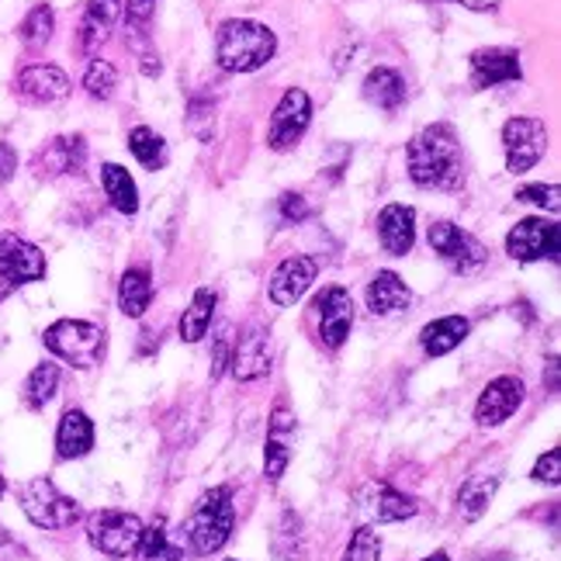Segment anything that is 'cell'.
<instances>
[{"label":"cell","instance_id":"17","mask_svg":"<svg viewBox=\"0 0 561 561\" xmlns=\"http://www.w3.org/2000/svg\"><path fill=\"white\" fill-rule=\"evenodd\" d=\"M229 368L236 381H256L271 371V340L261 327H250L240 340L232 343Z\"/></svg>","mask_w":561,"mask_h":561},{"label":"cell","instance_id":"41","mask_svg":"<svg viewBox=\"0 0 561 561\" xmlns=\"http://www.w3.org/2000/svg\"><path fill=\"white\" fill-rule=\"evenodd\" d=\"M530 479H534V482H548V485H558V482H561V450H548V455L534 465Z\"/></svg>","mask_w":561,"mask_h":561},{"label":"cell","instance_id":"23","mask_svg":"<svg viewBox=\"0 0 561 561\" xmlns=\"http://www.w3.org/2000/svg\"><path fill=\"white\" fill-rule=\"evenodd\" d=\"M118 14H122V0H88V11H83L80 21V49L94 56L107 42V35H112Z\"/></svg>","mask_w":561,"mask_h":561},{"label":"cell","instance_id":"10","mask_svg":"<svg viewBox=\"0 0 561 561\" xmlns=\"http://www.w3.org/2000/svg\"><path fill=\"white\" fill-rule=\"evenodd\" d=\"M312 122V101L301 88L285 91V98L277 101L274 115H271V128H267V146L274 153H285V149L298 146V139L306 136V128Z\"/></svg>","mask_w":561,"mask_h":561},{"label":"cell","instance_id":"21","mask_svg":"<svg viewBox=\"0 0 561 561\" xmlns=\"http://www.w3.org/2000/svg\"><path fill=\"white\" fill-rule=\"evenodd\" d=\"M378 240L385 253L405 256L416 243V211L409 205H385L378 215Z\"/></svg>","mask_w":561,"mask_h":561},{"label":"cell","instance_id":"27","mask_svg":"<svg viewBox=\"0 0 561 561\" xmlns=\"http://www.w3.org/2000/svg\"><path fill=\"white\" fill-rule=\"evenodd\" d=\"M364 98L378 104L381 112H396V107H402V101H405V80L392 67H375L368 77H364Z\"/></svg>","mask_w":561,"mask_h":561},{"label":"cell","instance_id":"3","mask_svg":"<svg viewBox=\"0 0 561 561\" xmlns=\"http://www.w3.org/2000/svg\"><path fill=\"white\" fill-rule=\"evenodd\" d=\"M236 527V506H232V489L219 485L205 492L198 506H194L191 520H187V541L198 554H215L229 545Z\"/></svg>","mask_w":561,"mask_h":561},{"label":"cell","instance_id":"19","mask_svg":"<svg viewBox=\"0 0 561 561\" xmlns=\"http://www.w3.org/2000/svg\"><path fill=\"white\" fill-rule=\"evenodd\" d=\"M316 261L312 256H288L285 264H280L271 277V301L277 309H288L295 301L312 288L316 280Z\"/></svg>","mask_w":561,"mask_h":561},{"label":"cell","instance_id":"9","mask_svg":"<svg viewBox=\"0 0 561 561\" xmlns=\"http://www.w3.org/2000/svg\"><path fill=\"white\" fill-rule=\"evenodd\" d=\"M430 247H434V253L440 256V261L458 274H474L489 261V250L455 222L430 226Z\"/></svg>","mask_w":561,"mask_h":561},{"label":"cell","instance_id":"46","mask_svg":"<svg viewBox=\"0 0 561 561\" xmlns=\"http://www.w3.org/2000/svg\"><path fill=\"white\" fill-rule=\"evenodd\" d=\"M455 4H461V0H455Z\"/></svg>","mask_w":561,"mask_h":561},{"label":"cell","instance_id":"14","mask_svg":"<svg viewBox=\"0 0 561 561\" xmlns=\"http://www.w3.org/2000/svg\"><path fill=\"white\" fill-rule=\"evenodd\" d=\"M316 316H319V336L330 351L343 347L354 327V298L347 288L330 285L316 295Z\"/></svg>","mask_w":561,"mask_h":561},{"label":"cell","instance_id":"33","mask_svg":"<svg viewBox=\"0 0 561 561\" xmlns=\"http://www.w3.org/2000/svg\"><path fill=\"white\" fill-rule=\"evenodd\" d=\"M128 149H133V157L146 170H160L167 163V142H163V136H157L153 128H146V125H139V128L128 133Z\"/></svg>","mask_w":561,"mask_h":561},{"label":"cell","instance_id":"7","mask_svg":"<svg viewBox=\"0 0 561 561\" xmlns=\"http://www.w3.org/2000/svg\"><path fill=\"white\" fill-rule=\"evenodd\" d=\"M503 153L510 174H527L548 153V128L541 118H510L503 125Z\"/></svg>","mask_w":561,"mask_h":561},{"label":"cell","instance_id":"30","mask_svg":"<svg viewBox=\"0 0 561 561\" xmlns=\"http://www.w3.org/2000/svg\"><path fill=\"white\" fill-rule=\"evenodd\" d=\"M215 301H219V298H215L211 288H198V291H194L191 306L181 316V340L184 343H198L208 333L211 316H215Z\"/></svg>","mask_w":561,"mask_h":561},{"label":"cell","instance_id":"42","mask_svg":"<svg viewBox=\"0 0 561 561\" xmlns=\"http://www.w3.org/2000/svg\"><path fill=\"white\" fill-rule=\"evenodd\" d=\"M14 170H18V153L8 142H0V187L14 178Z\"/></svg>","mask_w":561,"mask_h":561},{"label":"cell","instance_id":"18","mask_svg":"<svg viewBox=\"0 0 561 561\" xmlns=\"http://www.w3.org/2000/svg\"><path fill=\"white\" fill-rule=\"evenodd\" d=\"M14 91L21 101L28 104H56L70 94V77L62 73L59 67H46V62H38V67H28L18 73V83Z\"/></svg>","mask_w":561,"mask_h":561},{"label":"cell","instance_id":"38","mask_svg":"<svg viewBox=\"0 0 561 561\" xmlns=\"http://www.w3.org/2000/svg\"><path fill=\"white\" fill-rule=\"evenodd\" d=\"M558 184H527L516 191V202H527V205H537V208H548V211H558Z\"/></svg>","mask_w":561,"mask_h":561},{"label":"cell","instance_id":"43","mask_svg":"<svg viewBox=\"0 0 561 561\" xmlns=\"http://www.w3.org/2000/svg\"><path fill=\"white\" fill-rule=\"evenodd\" d=\"M461 8H468V11H495V8H500V0H461Z\"/></svg>","mask_w":561,"mask_h":561},{"label":"cell","instance_id":"11","mask_svg":"<svg viewBox=\"0 0 561 561\" xmlns=\"http://www.w3.org/2000/svg\"><path fill=\"white\" fill-rule=\"evenodd\" d=\"M46 277V253L14 232H0V280L14 291Z\"/></svg>","mask_w":561,"mask_h":561},{"label":"cell","instance_id":"32","mask_svg":"<svg viewBox=\"0 0 561 561\" xmlns=\"http://www.w3.org/2000/svg\"><path fill=\"white\" fill-rule=\"evenodd\" d=\"M56 388H59V368L53 360L46 364H35V371L28 375L25 388H21V399H25L28 409H46L56 396Z\"/></svg>","mask_w":561,"mask_h":561},{"label":"cell","instance_id":"20","mask_svg":"<svg viewBox=\"0 0 561 561\" xmlns=\"http://www.w3.org/2000/svg\"><path fill=\"white\" fill-rule=\"evenodd\" d=\"M291 440H295V416L285 405L274 409L271 430H267V447H264V474L267 482H280L288 461H291Z\"/></svg>","mask_w":561,"mask_h":561},{"label":"cell","instance_id":"26","mask_svg":"<svg viewBox=\"0 0 561 561\" xmlns=\"http://www.w3.org/2000/svg\"><path fill=\"white\" fill-rule=\"evenodd\" d=\"M153 301V277L146 267H128L118 280V309L128 319H139Z\"/></svg>","mask_w":561,"mask_h":561},{"label":"cell","instance_id":"8","mask_svg":"<svg viewBox=\"0 0 561 561\" xmlns=\"http://www.w3.org/2000/svg\"><path fill=\"white\" fill-rule=\"evenodd\" d=\"M506 253L520 264H534V261H548L558 264L561 261V229L558 222L548 219H524L516 222L506 236Z\"/></svg>","mask_w":561,"mask_h":561},{"label":"cell","instance_id":"29","mask_svg":"<svg viewBox=\"0 0 561 561\" xmlns=\"http://www.w3.org/2000/svg\"><path fill=\"white\" fill-rule=\"evenodd\" d=\"M101 184H104L107 202H112L122 215H136L139 211V191H136V181H133V174H128L125 167L104 163L101 167Z\"/></svg>","mask_w":561,"mask_h":561},{"label":"cell","instance_id":"45","mask_svg":"<svg viewBox=\"0 0 561 561\" xmlns=\"http://www.w3.org/2000/svg\"><path fill=\"white\" fill-rule=\"evenodd\" d=\"M4 489H8V485H4V474H0V500H4Z\"/></svg>","mask_w":561,"mask_h":561},{"label":"cell","instance_id":"16","mask_svg":"<svg viewBox=\"0 0 561 561\" xmlns=\"http://www.w3.org/2000/svg\"><path fill=\"white\" fill-rule=\"evenodd\" d=\"M83 160H88V142H83V136H56L38 149L32 167L38 178H62V174H80Z\"/></svg>","mask_w":561,"mask_h":561},{"label":"cell","instance_id":"44","mask_svg":"<svg viewBox=\"0 0 561 561\" xmlns=\"http://www.w3.org/2000/svg\"><path fill=\"white\" fill-rule=\"evenodd\" d=\"M423 561H450V558H447V551H434V554L423 558Z\"/></svg>","mask_w":561,"mask_h":561},{"label":"cell","instance_id":"40","mask_svg":"<svg viewBox=\"0 0 561 561\" xmlns=\"http://www.w3.org/2000/svg\"><path fill=\"white\" fill-rule=\"evenodd\" d=\"M277 208H280V219H285V222H306L309 215H312V208H309V202H306V194H295V191H285V194H280Z\"/></svg>","mask_w":561,"mask_h":561},{"label":"cell","instance_id":"15","mask_svg":"<svg viewBox=\"0 0 561 561\" xmlns=\"http://www.w3.org/2000/svg\"><path fill=\"white\" fill-rule=\"evenodd\" d=\"M520 77H524V67H520V56H516V49L492 46V49H474L471 53V88L474 91L500 88V83H516Z\"/></svg>","mask_w":561,"mask_h":561},{"label":"cell","instance_id":"34","mask_svg":"<svg viewBox=\"0 0 561 561\" xmlns=\"http://www.w3.org/2000/svg\"><path fill=\"white\" fill-rule=\"evenodd\" d=\"M53 28H56V14H53V8H49V4H35V8L25 14V21H21L18 35H21V42H25V46L38 49V46H46V42L53 38Z\"/></svg>","mask_w":561,"mask_h":561},{"label":"cell","instance_id":"1","mask_svg":"<svg viewBox=\"0 0 561 561\" xmlns=\"http://www.w3.org/2000/svg\"><path fill=\"white\" fill-rule=\"evenodd\" d=\"M409 178L420 187H437V191H458L465 184V160H461V142L455 125L434 122L426 125L416 139L409 142Z\"/></svg>","mask_w":561,"mask_h":561},{"label":"cell","instance_id":"12","mask_svg":"<svg viewBox=\"0 0 561 561\" xmlns=\"http://www.w3.org/2000/svg\"><path fill=\"white\" fill-rule=\"evenodd\" d=\"M354 503H357V513L368 516L371 524H399V520H409V516H416V500H409L399 489H392L388 482H364L357 492H354Z\"/></svg>","mask_w":561,"mask_h":561},{"label":"cell","instance_id":"35","mask_svg":"<svg viewBox=\"0 0 561 561\" xmlns=\"http://www.w3.org/2000/svg\"><path fill=\"white\" fill-rule=\"evenodd\" d=\"M83 88H88L91 98L107 101V98L115 94V88H118V70L107 59H94L91 67H88V73H83Z\"/></svg>","mask_w":561,"mask_h":561},{"label":"cell","instance_id":"13","mask_svg":"<svg viewBox=\"0 0 561 561\" xmlns=\"http://www.w3.org/2000/svg\"><path fill=\"white\" fill-rule=\"evenodd\" d=\"M524 396H527V388H524L520 378H516V375H500V378L489 381L482 388L479 402H474V423H479L482 430L503 426L516 413V409L524 405Z\"/></svg>","mask_w":561,"mask_h":561},{"label":"cell","instance_id":"5","mask_svg":"<svg viewBox=\"0 0 561 561\" xmlns=\"http://www.w3.org/2000/svg\"><path fill=\"white\" fill-rule=\"evenodd\" d=\"M18 503L25 510L28 520L42 530H70L83 516L80 503H73L70 495H62L49 479H32L21 485Z\"/></svg>","mask_w":561,"mask_h":561},{"label":"cell","instance_id":"39","mask_svg":"<svg viewBox=\"0 0 561 561\" xmlns=\"http://www.w3.org/2000/svg\"><path fill=\"white\" fill-rule=\"evenodd\" d=\"M232 343H236V340H232V330L222 327L219 336H215V351H211V381L226 375L229 357H232Z\"/></svg>","mask_w":561,"mask_h":561},{"label":"cell","instance_id":"24","mask_svg":"<svg viewBox=\"0 0 561 561\" xmlns=\"http://www.w3.org/2000/svg\"><path fill=\"white\" fill-rule=\"evenodd\" d=\"M468 330H471V322L465 316H444V319L426 322L423 333H420V343H423V351L430 357H444L455 347H461Z\"/></svg>","mask_w":561,"mask_h":561},{"label":"cell","instance_id":"36","mask_svg":"<svg viewBox=\"0 0 561 561\" xmlns=\"http://www.w3.org/2000/svg\"><path fill=\"white\" fill-rule=\"evenodd\" d=\"M381 558V537L375 527H357L347 551H343V561H378Z\"/></svg>","mask_w":561,"mask_h":561},{"label":"cell","instance_id":"31","mask_svg":"<svg viewBox=\"0 0 561 561\" xmlns=\"http://www.w3.org/2000/svg\"><path fill=\"white\" fill-rule=\"evenodd\" d=\"M181 558H184L181 548L170 541V534H167V520H153L149 527H142L133 561H181Z\"/></svg>","mask_w":561,"mask_h":561},{"label":"cell","instance_id":"2","mask_svg":"<svg viewBox=\"0 0 561 561\" xmlns=\"http://www.w3.org/2000/svg\"><path fill=\"white\" fill-rule=\"evenodd\" d=\"M277 53V35L261 21L229 18L215 35V59L226 73H253L267 67Z\"/></svg>","mask_w":561,"mask_h":561},{"label":"cell","instance_id":"47","mask_svg":"<svg viewBox=\"0 0 561 561\" xmlns=\"http://www.w3.org/2000/svg\"><path fill=\"white\" fill-rule=\"evenodd\" d=\"M226 561H232V558H226Z\"/></svg>","mask_w":561,"mask_h":561},{"label":"cell","instance_id":"6","mask_svg":"<svg viewBox=\"0 0 561 561\" xmlns=\"http://www.w3.org/2000/svg\"><path fill=\"white\" fill-rule=\"evenodd\" d=\"M142 537V520L125 510H98L88 520V541L104 558H133Z\"/></svg>","mask_w":561,"mask_h":561},{"label":"cell","instance_id":"22","mask_svg":"<svg viewBox=\"0 0 561 561\" xmlns=\"http://www.w3.org/2000/svg\"><path fill=\"white\" fill-rule=\"evenodd\" d=\"M94 447V423L88 413H80V409H67L59 420V430H56V458L62 461H77L83 455H91Z\"/></svg>","mask_w":561,"mask_h":561},{"label":"cell","instance_id":"37","mask_svg":"<svg viewBox=\"0 0 561 561\" xmlns=\"http://www.w3.org/2000/svg\"><path fill=\"white\" fill-rule=\"evenodd\" d=\"M122 11H125V25H128V32L146 42V35H149V21H153V11H157V0H122Z\"/></svg>","mask_w":561,"mask_h":561},{"label":"cell","instance_id":"25","mask_svg":"<svg viewBox=\"0 0 561 561\" xmlns=\"http://www.w3.org/2000/svg\"><path fill=\"white\" fill-rule=\"evenodd\" d=\"M409 301H413V291L405 288V280L396 271H378L375 280L368 285V309L375 316H392L402 312Z\"/></svg>","mask_w":561,"mask_h":561},{"label":"cell","instance_id":"4","mask_svg":"<svg viewBox=\"0 0 561 561\" xmlns=\"http://www.w3.org/2000/svg\"><path fill=\"white\" fill-rule=\"evenodd\" d=\"M46 351L56 354L59 360H67L77 371H91L104 360L107 351V336L98 322H83V319H59L42 336Z\"/></svg>","mask_w":561,"mask_h":561},{"label":"cell","instance_id":"28","mask_svg":"<svg viewBox=\"0 0 561 561\" xmlns=\"http://www.w3.org/2000/svg\"><path fill=\"white\" fill-rule=\"evenodd\" d=\"M495 489H500V474H485V471L468 474V482L458 492V513L465 520H479L489 510V503L495 500Z\"/></svg>","mask_w":561,"mask_h":561}]
</instances>
